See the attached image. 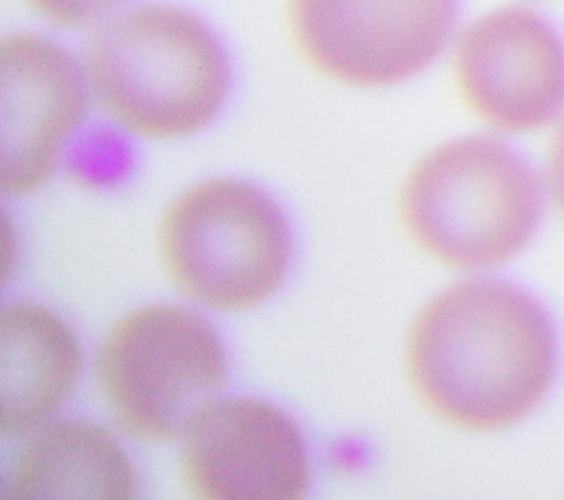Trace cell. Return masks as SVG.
Listing matches in <instances>:
<instances>
[{"label": "cell", "instance_id": "1", "mask_svg": "<svg viewBox=\"0 0 564 500\" xmlns=\"http://www.w3.org/2000/svg\"><path fill=\"white\" fill-rule=\"evenodd\" d=\"M557 363L544 306L516 284L474 278L434 295L412 319L405 374L443 423L505 430L546 396Z\"/></svg>", "mask_w": 564, "mask_h": 500}, {"label": "cell", "instance_id": "2", "mask_svg": "<svg viewBox=\"0 0 564 500\" xmlns=\"http://www.w3.org/2000/svg\"><path fill=\"white\" fill-rule=\"evenodd\" d=\"M84 75L101 112L150 141L205 130L229 90V59L214 31L165 2L101 20L84 46Z\"/></svg>", "mask_w": 564, "mask_h": 500}, {"label": "cell", "instance_id": "3", "mask_svg": "<svg viewBox=\"0 0 564 500\" xmlns=\"http://www.w3.org/2000/svg\"><path fill=\"white\" fill-rule=\"evenodd\" d=\"M542 216L540 181L507 143L463 137L427 152L401 189V220L412 242L452 269L509 262Z\"/></svg>", "mask_w": 564, "mask_h": 500}, {"label": "cell", "instance_id": "4", "mask_svg": "<svg viewBox=\"0 0 564 500\" xmlns=\"http://www.w3.org/2000/svg\"><path fill=\"white\" fill-rule=\"evenodd\" d=\"M159 251L183 295L214 311H247L280 289L291 233L262 189L238 178H209L165 207Z\"/></svg>", "mask_w": 564, "mask_h": 500}, {"label": "cell", "instance_id": "5", "mask_svg": "<svg viewBox=\"0 0 564 500\" xmlns=\"http://www.w3.org/2000/svg\"><path fill=\"white\" fill-rule=\"evenodd\" d=\"M227 355L216 328L178 304H145L104 335L95 374L106 407L132 438L163 443L227 383Z\"/></svg>", "mask_w": 564, "mask_h": 500}, {"label": "cell", "instance_id": "6", "mask_svg": "<svg viewBox=\"0 0 564 500\" xmlns=\"http://www.w3.org/2000/svg\"><path fill=\"white\" fill-rule=\"evenodd\" d=\"M456 15L458 0H289L302 57L352 88H388L425 70Z\"/></svg>", "mask_w": 564, "mask_h": 500}, {"label": "cell", "instance_id": "7", "mask_svg": "<svg viewBox=\"0 0 564 500\" xmlns=\"http://www.w3.org/2000/svg\"><path fill=\"white\" fill-rule=\"evenodd\" d=\"M181 478L205 500H297L311 487L300 425L256 396L214 399L181 434Z\"/></svg>", "mask_w": 564, "mask_h": 500}, {"label": "cell", "instance_id": "8", "mask_svg": "<svg viewBox=\"0 0 564 500\" xmlns=\"http://www.w3.org/2000/svg\"><path fill=\"white\" fill-rule=\"evenodd\" d=\"M454 77L463 101L489 128L540 130L564 110V40L533 9H494L460 33Z\"/></svg>", "mask_w": 564, "mask_h": 500}, {"label": "cell", "instance_id": "9", "mask_svg": "<svg viewBox=\"0 0 564 500\" xmlns=\"http://www.w3.org/2000/svg\"><path fill=\"white\" fill-rule=\"evenodd\" d=\"M0 75V189L24 196L53 176L64 143L84 123L88 81L62 44L26 31L2 40Z\"/></svg>", "mask_w": 564, "mask_h": 500}, {"label": "cell", "instance_id": "10", "mask_svg": "<svg viewBox=\"0 0 564 500\" xmlns=\"http://www.w3.org/2000/svg\"><path fill=\"white\" fill-rule=\"evenodd\" d=\"M82 350L70 326L33 302L0 313V432L22 436L44 423L79 379Z\"/></svg>", "mask_w": 564, "mask_h": 500}, {"label": "cell", "instance_id": "11", "mask_svg": "<svg viewBox=\"0 0 564 500\" xmlns=\"http://www.w3.org/2000/svg\"><path fill=\"white\" fill-rule=\"evenodd\" d=\"M137 487V469L119 441L106 427L75 419L40 430L2 476L7 500H130Z\"/></svg>", "mask_w": 564, "mask_h": 500}, {"label": "cell", "instance_id": "12", "mask_svg": "<svg viewBox=\"0 0 564 500\" xmlns=\"http://www.w3.org/2000/svg\"><path fill=\"white\" fill-rule=\"evenodd\" d=\"M123 2L126 0H24V4L42 20L64 29L101 22Z\"/></svg>", "mask_w": 564, "mask_h": 500}, {"label": "cell", "instance_id": "13", "mask_svg": "<svg viewBox=\"0 0 564 500\" xmlns=\"http://www.w3.org/2000/svg\"><path fill=\"white\" fill-rule=\"evenodd\" d=\"M546 183H549V192H551L560 214L564 216V121L551 143V150H549Z\"/></svg>", "mask_w": 564, "mask_h": 500}]
</instances>
